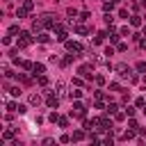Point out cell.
Wrapping results in <instances>:
<instances>
[{
	"mask_svg": "<svg viewBox=\"0 0 146 146\" xmlns=\"http://www.w3.org/2000/svg\"><path fill=\"white\" fill-rule=\"evenodd\" d=\"M32 41H34L32 32L21 30V34H18V39H16V46H18V48H27V46H32Z\"/></svg>",
	"mask_w": 146,
	"mask_h": 146,
	"instance_id": "obj_1",
	"label": "cell"
},
{
	"mask_svg": "<svg viewBox=\"0 0 146 146\" xmlns=\"http://www.w3.org/2000/svg\"><path fill=\"white\" fill-rule=\"evenodd\" d=\"M71 116H73V119H84V116H87V105L80 103V100H75V103H73V110H71Z\"/></svg>",
	"mask_w": 146,
	"mask_h": 146,
	"instance_id": "obj_2",
	"label": "cell"
},
{
	"mask_svg": "<svg viewBox=\"0 0 146 146\" xmlns=\"http://www.w3.org/2000/svg\"><path fill=\"white\" fill-rule=\"evenodd\" d=\"M52 30H55V39H57L59 43H64V41L68 39V32H66V27H64V25H62L59 21H57V25H55Z\"/></svg>",
	"mask_w": 146,
	"mask_h": 146,
	"instance_id": "obj_3",
	"label": "cell"
},
{
	"mask_svg": "<svg viewBox=\"0 0 146 146\" xmlns=\"http://www.w3.org/2000/svg\"><path fill=\"white\" fill-rule=\"evenodd\" d=\"M78 73H80V78H94V64L91 62H87V64H80L78 66Z\"/></svg>",
	"mask_w": 146,
	"mask_h": 146,
	"instance_id": "obj_4",
	"label": "cell"
},
{
	"mask_svg": "<svg viewBox=\"0 0 146 146\" xmlns=\"http://www.w3.org/2000/svg\"><path fill=\"white\" fill-rule=\"evenodd\" d=\"M46 105H48L50 110H57V107H59V94H57V91H50V94L46 96Z\"/></svg>",
	"mask_w": 146,
	"mask_h": 146,
	"instance_id": "obj_5",
	"label": "cell"
},
{
	"mask_svg": "<svg viewBox=\"0 0 146 146\" xmlns=\"http://www.w3.org/2000/svg\"><path fill=\"white\" fill-rule=\"evenodd\" d=\"M64 48H66L68 52H82L80 41H73V39H66V41H64Z\"/></svg>",
	"mask_w": 146,
	"mask_h": 146,
	"instance_id": "obj_6",
	"label": "cell"
},
{
	"mask_svg": "<svg viewBox=\"0 0 146 146\" xmlns=\"http://www.w3.org/2000/svg\"><path fill=\"white\" fill-rule=\"evenodd\" d=\"M41 21H43L46 27H55V25H57V16H55V14H43Z\"/></svg>",
	"mask_w": 146,
	"mask_h": 146,
	"instance_id": "obj_7",
	"label": "cell"
},
{
	"mask_svg": "<svg viewBox=\"0 0 146 146\" xmlns=\"http://www.w3.org/2000/svg\"><path fill=\"white\" fill-rule=\"evenodd\" d=\"M114 71H116V75H121V78H125V75H128V73H130L132 68H130V66H128L125 62H121V64H116V66H114Z\"/></svg>",
	"mask_w": 146,
	"mask_h": 146,
	"instance_id": "obj_8",
	"label": "cell"
},
{
	"mask_svg": "<svg viewBox=\"0 0 146 146\" xmlns=\"http://www.w3.org/2000/svg\"><path fill=\"white\" fill-rule=\"evenodd\" d=\"M82 94H84V91H82L80 87L71 84V91H68V98H71V100H80V98H82Z\"/></svg>",
	"mask_w": 146,
	"mask_h": 146,
	"instance_id": "obj_9",
	"label": "cell"
},
{
	"mask_svg": "<svg viewBox=\"0 0 146 146\" xmlns=\"http://www.w3.org/2000/svg\"><path fill=\"white\" fill-rule=\"evenodd\" d=\"M75 59H78V52H68V55H64V59H62L59 64H62V66H71Z\"/></svg>",
	"mask_w": 146,
	"mask_h": 146,
	"instance_id": "obj_10",
	"label": "cell"
},
{
	"mask_svg": "<svg viewBox=\"0 0 146 146\" xmlns=\"http://www.w3.org/2000/svg\"><path fill=\"white\" fill-rule=\"evenodd\" d=\"M46 73V64H41V62H34V66H32V75L36 78V75H43Z\"/></svg>",
	"mask_w": 146,
	"mask_h": 146,
	"instance_id": "obj_11",
	"label": "cell"
},
{
	"mask_svg": "<svg viewBox=\"0 0 146 146\" xmlns=\"http://www.w3.org/2000/svg\"><path fill=\"white\" fill-rule=\"evenodd\" d=\"M43 27H46V25H43V21H41V18H34V21H32V32H34V34H39Z\"/></svg>",
	"mask_w": 146,
	"mask_h": 146,
	"instance_id": "obj_12",
	"label": "cell"
},
{
	"mask_svg": "<svg viewBox=\"0 0 146 146\" xmlns=\"http://www.w3.org/2000/svg\"><path fill=\"white\" fill-rule=\"evenodd\" d=\"M94 100H100V103H110V96L105 94V91H94Z\"/></svg>",
	"mask_w": 146,
	"mask_h": 146,
	"instance_id": "obj_13",
	"label": "cell"
},
{
	"mask_svg": "<svg viewBox=\"0 0 146 146\" xmlns=\"http://www.w3.org/2000/svg\"><path fill=\"white\" fill-rule=\"evenodd\" d=\"M73 32H75V34H80V36H84V34H89V27H84V25L75 23V25H73Z\"/></svg>",
	"mask_w": 146,
	"mask_h": 146,
	"instance_id": "obj_14",
	"label": "cell"
},
{
	"mask_svg": "<svg viewBox=\"0 0 146 146\" xmlns=\"http://www.w3.org/2000/svg\"><path fill=\"white\" fill-rule=\"evenodd\" d=\"M27 103H30L32 107H39V105H41V96H39V94H30V98H27Z\"/></svg>",
	"mask_w": 146,
	"mask_h": 146,
	"instance_id": "obj_15",
	"label": "cell"
},
{
	"mask_svg": "<svg viewBox=\"0 0 146 146\" xmlns=\"http://www.w3.org/2000/svg\"><path fill=\"white\" fill-rule=\"evenodd\" d=\"M116 112H119V105H116V103H112V100H110V103H107V105H105V114H112V116H114V114H116Z\"/></svg>",
	"mask_w": 146,
	"mask_h": 146,
	"instance_id": "obj_16",
	"label": "cell"
},
{
	"mask_svg": "<svg viewBox=\"0 0 146 146\" xmlns=\"http://www.w3.org/2000/svg\"><path fill=\"white\" fill-rule=\"evenodd\" d=\"M27 14H30V9H25L23 5H18V7H16V18H18V21H21V18H25Z\"/></svg>",
	"mask_w": 146,
	"mask_h": 146,
	"instance_id": "obj_17",
	"label": "cell"
},
{
	"mask_svg": "<svg viewBox=\"0 0 146 146\" xmlns=\"http://www.w3.org/2000/svg\"><path fill=\"white\" fill-rule=\"evenodd\" d=\"M141 25V16L139 14H130V27H139Z\"/></svg>",
	"mask_w": 146,
	"mask_h": 146,
	"instance_id": "obj_18",
	"label": "cell"
},
{
	"mask_svg": "<svg viewBox=\"0 0 146 146\" xmlns=\"http://www.w3.org/2000/svg\"><path fill=\"white\" fill-rule=\"evenodd\" d=\"M36 41H39V43H48V41H50V34H48V32H39V34H36Z\"/></svg>",
	"mask_w": 146,
	"mask_h": 146,
	"instance_id": "obj_19",
	"label": "cell"
},
{
	"mask_svg": "<svg viewBox=\"0 0 146 146\" xmlns=\"http://www.w3.org/2000/svg\"><path fill=\"white\" fill-rule=\"evenodd\" d=\"M32 66H34V62H30V59H21V68H23V71H32Z\"/></svg>",
	"mask_w": 146,
	"mask_h": 146,
	"instance_id": "obj_20",
	"label": "cell"
},
{
	"mask_svg": "<svg viewBox=\"0 0 146 146\" xmlns=\"http://www.w3.org/2000/svg\"><path fill=\"white\" fill-rule=\"evenodd\" d=\"M36 82H39V87H48V82H50V80H48V75L43 73V75H36Z\"/></svg>",
	"mask_w": 146,
	"mask_h": 146,
	"instance_id": "obj_21",
	"label": "cell"
},
{
	"mask_svg": "<svg viewBox=\"0 0 146 146\" xmlns=\"http://www.w3.org/2000/svg\"><path fill=\"white\" fill-rule=\"evenodd\" d=\"M71 137H73V141H82L84 139V130H73Z\"/></svg>",
	"mask_w": 146,
	"mask_h": 146,
	"instance_id": "obj_22",
	"label": "cell"
},
{
	"mask_svg": "<svg viewBox=\"0 0 146 146\" xmlns=\"http://www.w3.org/2000/svg\"><path fill=\"white\" fill-rule=\"evenodd\" d=\"M121 139H125V141H130V139H135V128H130V130H125V132L121 135Z\"/></svg>",
	"mask_w": 146,
	"mask_h": 146,
	"instance_id": "obj_23",
	"label": "cell"
},
{
	"mask_svg": "<svg viewBox=\"0 0 146 146\" xmlns=\"http://www.w3.org/2000/svg\"><path fill=\"white\" fill-rule=\"evenodd\" d=\"M135 71L141 73V75H146V62H137V64H135Z\"/></svg>",
	"mask_w": 146,
	"mask_h": 146,
	"instance_id": "obj_24",
	"label": "cell"
},
{
	"mask_svg": "<svg viewBox=\"0 0 146 146\" xmlns=\"http://www.w3.org/2000/svg\"><path fill=\"white\" fill-rule=\"evenodd\" d=\"M2 141H14V130H5L2 132Z\"/></svg>",
	"mask_w": 146,
	"mask_h": 146,
	"instance_id": "obj_25",
	"label": "cell"
},
{
	"mask_svg": "<svg viewBox=\"0 0 146 146\" xmlns=\"http://www.w3.org/2000/svg\"><path fill=\"white\" fill-rule=\"evenodd\" d=\"M112 9H114V2L110 0V2H103V11L105 14H112Z\"/></svg>",
	"mask_w": 146,
	"mask_h": 146,
	"instance_id": "obj_26",
	"label": "cell"
},
{
	"mask_svg": "<svg viewBox=\"0 0 146 146\" xmlns=\"http://www.w3.org/2000/svg\"><path fill=\"white\" fill-rule=\"evenodd\" d=\"M125 80H128L130 84H135V82H137V73H135V71H130V73L125 75Z\"/></svg>",
	"mask_w": 146,
	"mask_h": 146,
	"instance_id": "obj_27",
	"label": "cell"
},
{
	"mask_svg": "<svg viewBox=\"0 0 146 146\" xmlns=\"http://www.w3.org/2000/svg\"><path fill=\"white\" fill-rule=\"evenodd\" d=\"M18 80H21L23 84H32V78H27L25 73H18Z\"/></svg>",
	"mask_w": 146,
	"mask_h": 146,
	"instance_id": "obj_28",
	"label": "cell"
},
{
	"mask_svg": "<svg viewBox=\"0 0 146 146\" xmlns=\"http://www.w3.org/2000/svg\"><path fill=\"white\" fill-rule=\"evenodd\" d=\"M55 91H57L59 96L64 94V82H62V80H57V82H55Z\"/></svg>",
	"mask_w": 146,
	"mask_h": 146,
	"instance_id": "obj_29",
	"label": "cell"
},
{
	"mask_svg": "<svg viewBox=\"0 0 146 146\" xmlns=\"http://www.w3.org/2000/svg\"><path fill=\"white\" fill-rule=\"evenodd\" d=\"M57 125H59V128H68V116H59Z\"/></svg>",
	"mask_w": 146,
	"mask_h": 146,
	"instance_id": "obj_30",
	"label": "cell"
},
{
	"mask_svg": "<svg viewBox=\"0 0 146 146\" xmlns=\"http://www.w3.org/2000/svg\"><path fill=\"white\" fill-rule=\"evenodd\" d=\"M116 50H119V52H125V50H128V43H125V41H119V43H116Z\"/></svg>",
	"mask_w": 146,
	"mask_h": 146,
	"instance_id": "obj_31",
	"label": "cell"
},
{
	"mask_svg": "<svg viewBox=\"0 0 146 146\" xmlns=\"http://www.w3.org/2000/svg\"><path fill=\"white\" fill-rule=\"evenodd\" d=\"M9 94H11L14 98H18V96H21V87H9Z\"/></svg>",
	"mask_w": 146,
	"mask_h": 146,
	"instance_id": "obj_32",
	"label": "cell"
},
{
	"mask_svg": "<svg viewBox=\"0 0 146 146\" xmlns=\"http://www.w3.org/2000/svg\"><path fill=\"white\" fill-rule=\"evenodd\" d=\"M16 110H18V103L9 100V103H7V112H16Z\"/></svg>",
	"mask_w": 146,
	"mask_h": 146,
	"instance_id": "obj_33",
	"label": "cell"
},
{
	"mask_svg": "<svg viewBox=\"0 0 146 146\" xmlns=\"http://www.w3.org/2000/svg\"><path fill=\"white\" fill-rule=\"evenodd\" d=\"M125 116H128V114H125V110H123V112H121V110H119V112H116V114H114V121H123V119H125Z\"/></svg>",
	"mask_w": 146,
	"mask_h": 146,
	"instance_id": "obj_34",
	"label": "cell"
},
{
	"mask_svg": "<svg viewBox=\"0 0 146 146\" xmlns=\"http://www.w3.org/2000/svg\"><path fill=\"white\" fill-rule=\"evenodd\" d=\"M71 141H73L71 135H62V137H59V144H71Z\"/></svg>",
	"mask_w": 146,
	"mask_h": 146,
	"instance_id": "obj_35",
	"label": "cell"
},
{
	"mask_svg": "<svg viewBox=\"0 0 146 146\" xmlns=\"http://www.w3.org/2000/svg\"><path fill=\"white\" fill-rule=\"evenodd\" d=\"M119 32H121V36H130V25H123Z\"/></svg>",
	"mask_w": 146,
	"mask_h": 146,
	"instance_id": "obj_36",
	"label": "cell"
},
{
	"mask_svg": "<svg viewBox=\"0 0 146 146\" xmlns=\"http://www.w3.org/2000/svg\"><path fill=\"white\" fill-rule=\"evenodd\" d=\"M128 128H135V130H137V128H139V123H137L132 116H128Z\"/></svg>",
	"mask_w": 146,
	"mask_h": 146,
	"instance_id": "obj_37",
	"label": "cell"
},
{
	"mask_svg": "<svg viewBox=\"0 0 146 146\" xmlns=\"http://www.w3.org/2000/svg\"><path fill=\"white\" fill-rule=\"evenodd\" d=\"M21 5H23V7H25V9H30V11H32V9H34V2H32V0H23V2H21Z\"/></svg>",
	"mask_w": 146,
	"mask_h": 146,
	"instance_id": "obj_38",
	"label": "cell"
},
{
	"mask_svg": "<svg viewBox=\"0 0 146 146\" xmlns=\"http://www.w3.org/2000/svg\"><path fill=\"white\" fill-rule=\"evenodd\" d=\"M105 23L112 27V25H114V16H112V14H105Z\"/></svg>",
	"mask_w": 146,
	"mask_h": 146,
	"instance_id": "obj_39",
	"label": "cell"
},
{
	"mask_svg": "<svg viewBox=\"0 0 146 146\" xmlns=\"http://www.w3.org/2000/svg\"><path fill=\"white\" fill-rule=\"evenodd\" d=\"M9 34H11V36H16V34H21V30H18V25H11V27H9Z\"/></svg>",
	"mask_w": 146,
	"mask_h": 146,
	"instance_id": "obj_40",
	"label": "cell"
},
{
	"mask_svg": "<svg viewBox=\"0 0 146 146\" xmlns=\"http://www.w3.org/2000/svg\"><path fill=\"white\" fill-rule=\"evenodd\" d=\"M94 82H96V84H100V87H103V84H105V78H103V75H94Z\"/></svg>",
	"mask_w": 146,
	"mask_h": 146,
	"instance_id": "obj_41",
	"label": "cell"
},
{
	"mask_svg": "<svg viewBox=\"0 0 146 146\" xmlns=\"http://www.w3.org/2000/svg\"><path fill=\"white\" fill-rule=\"evenodd\" d=\"M110 91H121V84L119 82H110Z\"/></svg>",
	"mask_w": 146,
	"mask_h": 146,
	"instance_id": "obj_42",
	"label": "cell"
},
{
	"mask_svg": "<svg viewBox=\"0 0 146 146\" xmlns=\"http://www.w3.org/2000/svg\"><path fill=\"white\" fill-rule=\"evenodd\" d=\"M48 121H50V123H57V121H59V114H57V112H52V114L48 116Z\"/></svg>",
	"mask_w": 146,
	"mask_h": 146,
	"instance_id": "obj_43",
	"label": "cell"
},
{
	"mask_svg": "<svg viewBox=\"0 0 146 146\" xmlns=\"http://www.w3.org/2000/svg\"><path fill=\"white\" fill-rule=\"evenodd\" d=\"M119 16H121V18H130V14H128V9H123V7L119 9Z\"/></svg>",
	"mask_w": 146,
	"mask_h": 146,
	"instance_id": "obj_44",
	"label": "cell"
},
{
	"mask_svg": "<svg viewBox=\"0 0 146 146\" xmlns=\"http://www.w3.org/2000/svg\"><path fill=\"white\" fill-rule=\"evenodd\" d=\"M11 41H14V36H11V34H7V36L2 39V43H5V46H11Z\"/></svg>",
	"mask_w": 146,
	"mask_h": 146,
	"instance_id": "obj_45",
	"label": "cell"
},
{
	"mask_svg": "<svg viewBox=\"0 0 146 146\" xmlns=\"http://www.w3.org/2000/svg\"><path fill=\"white\" fill-rule=\"evenodd\" d=\"M114 52H116V48H112V46H107V48H105V55H107V57H112Z\"/></svg>",
	"mask_w": 146,
	"mask_h": 146,
	"instance_id": "obj_46",
	"label": "cell"
},
{
	"mask_svg": "<svg viewBox=\"0 0 146 146\" xmlns=\"http://www.w3.org/2000/svg\"><path fill=\"white\" fill-rule=\"evenodd\" d=\"M144 105H146V98H137L135 100V107H144Z\"/></svg>",
	"mask_w": 146,
	"mask_h": 146,
	"instance_id": "obj_47",
	"label": "cell"
},
{
	"mask_svg": "<svg viewBox=\"0 0 146 146\" xmlns=\"http://www.w3.org/2000/svg\"><path fill=\"white\" fill-rule=\"evenodd\" d=\"M135 112H137V110H135L132 105H128V107H125V114H128V116H135Z\"/></svg>",
	"mask_w": 146,
	"mask_h": 146,
	"instance_id": "obj_48",
	"label": "cell"
},
{
	"mask_svg": "<svg viewBox=\"0 0 146 146\" xmlns=\"http://www.w3.org/2000/svg\"><path fill=\"white\" fill-rule=\"evenodd\" d=\"M87 18H91V14L89 11H80V21H87Z\"/></svg>",
	"mask_w": 146,
	"mask_h": 146,
	"instance_id": "obj_49",
	"label": "cell"
},
{
	"mask_svg": "<svg viewBox=\"0 0 146 146\" xmlns=\"http://www.w3.org/2000/svg\"><path fill=\"white\" fill-rule=\"evenodd\" d=\"M16 112H18V114H25V112H27V105H21V103H18V110H16Z\"/></svg>",
	"mask_w": 146,
	"mask_h": 146,
	"instance_id": "obj_50",
	"label": "cell"
},
{
	"mask_svg": "<svg viewBox=\"0 0 146 146\" xmlns=\"http://www.w3.org/2000/svg\"><path fill=\"white\" fill-rule=\"evenodd\" d=\"M41 144H43V146H50V144H55V139H52V137H46Z\"/></svg>",
	"mask_w": 146,
	"mask_h": 146,
	"instance_id": "obj_51",
	"label": "cell"
},
{
	"mask_svg": "<svg viewBox=\"0 0 146 146\" xmlns=\"http://www.w3.org/2000/svg\"><path fill=\"white\" fill-rule=\"evenodd\" d=\"M141 36H146V25H144V30H141Z\"/></svg>",
	"mask_w": 146,
	"mask_h": 146,
	"instance_id": "obj_52",
	"label": "cell"
},
{
	"mask_svg": "<svg viewBox=\"0 0 146 146\" xmlns=\"http://www.w3.org/2000/svg\"><path fill=\"white\" fill-rule=\"evenodd\" d=\"M139 5H141V7H146V0H139Z\"/></svg>",
	"mask_w": 146,
	"mask_h": 146,
	"instance_id": "obj_53",
	"label": "cell"
},
{
	"mask_svg": "<svg viewBox=\"0 0 146 146\" xmlns=\"http://www.w3.org/2000/svg\"><path fill=\"white\" fill-rule=\"evenodd\" d=\"M112 2H114V5H119V2H123V0H112Z\"/></svg>",
	"mask_w": 146,
	"mask_h": 146,
	"instance_id": "obj_54",
	"label": "cell"
},
{
	"mask_svg": "<svg viewBox=\"0 0 146 146\" xmlns=\"http://www.w3.org/2000/svg\"><path fill=\"white\" fill-rule=\"evenodd\" d=\"M141 110H144V114H146V105H144V107H141Z\"/></svg>",
	"mask_w": 146,
	"mask_h": 146,
	"instance_id": "obj_55",
	"label": "cell"
},
{
	"mask_svg": "<svg viewBox=\"0 0 146 146\" xmlns=\"http://www.w3.org/2000/svg\"><path fill=\"white\" fill-rule=\"evenodd\" d=\"M144 84H146V75H144Z\"/></svg>",
	"mask_w": 146,
	"mask_h": 146,
	"instance_id": "obj_56",
	"label": "cell"
},
{
	"mask_svg": "<svg viewBox=\"0 0 146 146\" xmlns=\"http://www.w3.org/2000/svg\"><path fill=\"white\" fill-rule=\"evenodd\" d=\"M128 2H135V0H128Z\"/></svg>",
	"mask_w": 146,
	"mask_h": 146,
	"instance_id": "obj_57",
	"label": "cell"
}]
</instances>
